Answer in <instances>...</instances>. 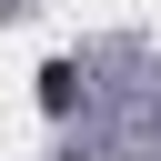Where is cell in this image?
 I'll use <instances>...</instances> for the list:
<instances>
[{
	"label": "cell",
	"instance_id": "obj_1",
	"mask_svg": "<svg viewBox=\"0 0 161 161\" xmlns=\"http://www.w3.org/2000/svg\"><path fill=\"white\" fill-rule=\"evenodd\" d=\"M70 101H80V70H70V60H50V70H40V111H50V121H60V111H70Z\"/></svg>",
	"mask_w": 161,
	"mask_h": 161
}]
</instances>
